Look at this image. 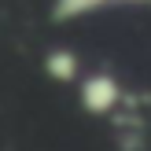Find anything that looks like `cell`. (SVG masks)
I'll list each match as a JSON object with an SVG mask.
<instances>
[{"instance_id": "obj_3", "label": "cell", "mask_w": 151, "mask_h": 151, "mask_svg": "<svg viewBox=\"0 0 151 151\" xmlns=\"http://www.w3.org/2000/svg\"><path fill=\"white\" fill-rule=\"evenodd\" d=\"M103 4H111V0H55V19H78ZM137 4H151V0H137Z\"/></svg>"}, {"instance_id": "obj_2", "label": "cell", "mask_w": 151, "mask_h": 151, "mask_svg": "<svg viewBox=\"0 0 151 151\" xmlns=\"http://www.w3.org/2000/svg\"><path fill=\"white\" fill-rule=\"evenodd\" d=\"M44 74H48L52 81L70 85V81L81 78V63H78V55H74L70 48H52L48 55H44Z\"/></svg>"}, {"instance_id": "obj_1", "label": "cell", "mask_w": 151, "mask_h": 151, "mask_svg": "<svg viewBox=\"0 0 151 151\" xmlns=\"http://www.w3.org/2000/svg\"><path fill=\"white\" fill-rule=\"evenodd\" d=\"M78 92H81V107L88 114H111L118 107V100H122V88H118V81L111 74H85Z\"/></svg>"}]
</instances>
